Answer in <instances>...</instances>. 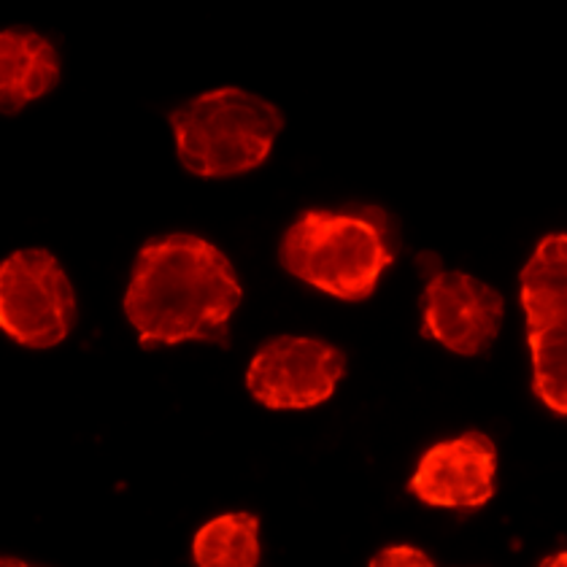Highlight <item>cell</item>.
Masks as SVG:
<instances>
[{
    "label": "cell",
    "instance_id": "obj_8",
    "mask_svg": "<svg viewBox=\"0 0 567 567\" xmlns=\"http://www.w3.org/2000/svg\"><path fill=\"white\" fill-rule=\"evenodd\" d=\"M495 443L481 433H467L424 454L411 492L427 505L478 508L495 495Z\"/></svg>",
    "mask_w": 567,
    "mask_h": 567
},
{
    "label": "cell",
    "instance_id": "obj_2",
    "mask_svg": "<svg viewBox=\"0 0 567 567\" xmlns=\"http://www.w3.org/2000/svg\"><path fill=\"white\" fill-rule=\"evenodd\" d=\"M394 260V233L381 208L349 214L308 212L281 240V265L300 281L341 300L373 295L381 270Z\"/></svg>",
    "mask_w": 567,
    "mask_h": 567
},
{
    "label": "cell",
    "instance_id": "obj_7",
    "mask_svg": "<svg viewBox=\"0 0 567 567\" xmlns=\"http://www.w3.org/2000/svg\"><path fill=\"white\" fill-rule=\"evenodd\" d=\"M347 357L317 338H276L251 360L246 384L268 409H311L328 400Z\"/></svg>",
    "mask_w": 567,
    "mask_h": 567
},
{
    "label": "cell",
    "instance_id": "obj_11",
    "mask_svg": "<svg viewBox=\"0 0 567 567\" xmlns=\"http://www.w3.org/2000/svg\"><path fill=\"white\" fill-rule=\"evenodd\" d=\"M373 567H430L433 559L427 554H422L419 548L411 546H394V548H384L381 554H375L371 559Z\"/></svg>",
    "mask_w": 567,
    "mask_h": 567
},
{
    "label": "cell",
    "instance_id": "obj_10",
    "mask_svg": "<svg viewBox=\"0 0 567 567\" xmlns=\"http://www.w3.org/2000/svg\"><path fill=\"white\" fill-rule=\"evenodd\" d=\"M195 563L221 567H251L260 559L257 519L251 514H227L208 522L195 535Z\"/></svg>",
    "mask_w": 567,
    "mask_h": 567
},
{
    "label": "cell",
    "instance_id": "obj_4",
    "mask_svg": "<svg viewBox=\"0 0 567 567\" xmlns=\"http://www.w3.org/2000/svg\"><path fill=\"white\" fill-rule=\"evenodd\" d=\"M522 303L527 311L535 394L567 414V236L540 240L522 270Z\"/></svg>",
    "mask_w": 567,
    "mask_h": 567
},
{
    "label": "cell",
    "instance_id": "obj_1",
    "mask_svg": "<svg viewBox=\"0 0 567 567\" xmlns=\"http://www.w3.org/2000/svg\"><path fill=\"white\" fill-rule=\"evenodd\" d=\"M244 289L217 246L197 236H165L141 249L125 313L141 347L212 341L230 347V317Z\"/></svg>",
    "mask_w": 567,
    "mask_h": 567
},
{
    "label": "cell",
    "instance_id": "obj_6",
    "mask_svg": "<svg viewBox=\"0 0 567 567\" xmlns=\"http://www.w3.org/2000/svg\"><path fill=\"white\" fill-rule=\"evenodd\" d=\"M419 265L427 281L422 298L424 336L457 354H484L501 330V292L460 270H443L441 260L430 251L419 255Z\"/></svg>",
    "mask_w": 567,
    "mask_h": 567
},
{
    "label": "cell",
    "instance_id": "obj_9",
    "mask_svg": "<svg viewBox=\"0 0 567 567\" xmlns=\"http://www.w3.org/2000/svg\"><path fill=\"white\" fill-rule=\"evenodd\" d=\"M60 79L54 47L33 30L11 28L0 35V103L17 114L24 103L47 95Z\"/></svg>",
    "mask_w": 567,
    "mask_h": 567
},
{
    "label": "cell",
    "instance_id": "obj_5",
    "mask_svg": "<svg viewBox=\"0 0 567 567\" xmlns=\"http://www.w3.org/2000/svg\"><path fill=\"white\" fill-rule=\"evenodd\" d=\"M76 322V298L60 262L44 249L11 255L0 268V324L30 349H52Z\"/></svg>",
    "mask_w": 567,
    "mask_h": 567
},
{
    "label": "cell",
    "instance_id": "obj_3",
    "mask_svg": "<svg viewBox=\"0 0 567 567\" xmlns=\"http://www.w3.org/2000/svg\"><path fill=\"white\" fill-rule=\"evenodd\" d=\"M171 127L184 168L203 178H221L262 165L284 116L251 92L225 87L171 111Z\"/></svg>",
    "mask_w": 567,
    "mask_h": 567
}]
</instances>
